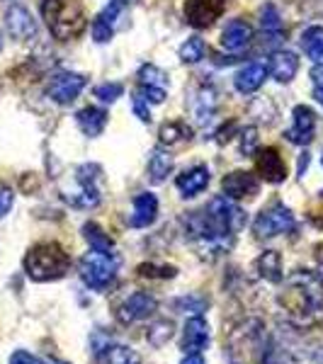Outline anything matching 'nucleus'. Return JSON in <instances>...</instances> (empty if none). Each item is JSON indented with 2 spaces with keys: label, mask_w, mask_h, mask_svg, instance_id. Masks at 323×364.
I'll return each mask as SVG.
<instances>
[{
  "label": "nucleus",
  "mask_w": 323,
  "mask_h": 364,
  "mask_svg": "<svg viewBox=\"0 0 323 364\" xmlns=\"http://www.w3.org/2000/svg\"><path fill=\"white\" fill-rule=\"evenodd\" d=\"M226 0H187L185 20L195 29H207L224 15Z\"/></svg>",
  "instance_id": "9"
},
{
  "label": "nucleus",
  "mask_w": 323,
  "mask_h": 364,
  "mask_svg": "<svg viewBox=\"0 0 323 364\" xmlns=\"http://www.w3.org/2000/svg\"><path fill=\"white\" fill-rule=\"evenodd\" d=\"M221 190L224 197L228 199H243V197H253L260 190V182L253 173H245V170H233L221 180Z\"/></svg>",
  "instance_id": "14"
},
{
  "label": "nucleus",
  "mask_w": 323,
  "mask_h": 364,
  "mask_svg": "<svg viewBox=\"0 0 323 364\" xmlns=\"http://www.w3.org/2000/svg\"><path fill=\"white\" fill-rule=\"evenodd\" d=\"M175 185H178V190H180V195H183V197H195L202 190H207L209 168L207 166H195V168L185 170L183 175H178Z\"/></svg>",
  "instance_id": "20"
},
{
  "label": "nucleus",
  "mask_w": 323,
  "mask_h": 364,
  "mask_svg": "<svg viewBox=\"0 0 323 364\" xmlns=\"http://www.w3.org/2000/svg\"><path fill=\"white\" fill-rule=\"evenodd\" d=\"M299 70V58L292 51H275L272 58H270V68L268 73L272 75L277 83H292V78Z\"/></svg>",
  "instance_id": "21"
},
{
  "label": "nucleus",
  "mask_w": 323,
  "mask_h": 364,
  "mask_svg": "<svg viewBox=\"0 0 323 364\" xmlns=\"http://www.w3.org/2000/svg\"><path fill=\"white\" fill-rule=\"evenodd\" d=\"M173 173V156L166 154V151H154V156L149 158V178L151 182H163L168 175Z\"/></svg>",
  "instance_id": "27"
},
{
  "label": "nucleus",
  "mask_w": 323,
  "mask_h": 364,
  "mask_svg": "<svg viewBox=\"0 0 323 364\" xmlns=\"http://www.w3.org/2000/svg\"><path fill=\"white\" fill-rule=\"evenodd\" d=\"M260 27H263V32H268V34H280L282 32L280 10L275 8L272 3H268L265 8L260 10Z\"/></svg>",
  "instance_id": "30"
},
{
  "label": "nucleus",
  "mask_w": 323,
  "mask_h": 364,
  "mask_svg": "<svg viewBox=\"0 0 323 364\" xmlns=\"http://www.w3.org/2000/svg\"><path fill=\"white\" fill-rule=\"evenodd\" d=\"M122 92H125V87H122L120 83H102L95 87V97L100 100V102H117V100L122 97Z\"/></svg>",
  "instance_id": "34"
},
{
  "label": "nucleus",
  "mask_w": 323,
  "mask_h": 364,
  "mask_svg": "<svg viewBox=\"0 0 323 364\" xmlns=\"http://www.w3.org/2000/svg\"><path fill=\"white\" fill-rule=\"evenodd\" d=\"M255 146H258V129L245 127L243 132H240V154H245V156L255 154Z\"/></svg>",
  "instance_id": "36"
},
{
  "label": "nucleus",
  "mask_w": 323,
  "mask_h": 364,
  "mask_svg": "<svg viewBox=\"0 0 323 364\" xmlns=\"http://www.w3.org/2000/svg\"><path fill=\"white\" fill-rule=\"evenodd\" d=\"M255 269H258V274H260L263 279L272 282V284L282 282V257H280V252L277 250H265L255 260Z\"/></svg>",
  "instance_id": "23"
},
{
  "label": "nucleus",
  "mask_w": 323,
  "mask_h": 364,
  "mask_svg": "<svg viewBox=\"0 0 323 364\" xmlns=\"http://www.w3.org/2000/svg\"><path fill=\"white\" fill-rule=\"evenodd\" d=\"M139 90L137 95L151 105H161L168 95V73L161 70L156 63H144L139 68Z\"/></svg>",
  "instance_id": "7"
},
{
  "label": "nucleus",
  "mask_w": 323,
  "mask_h": 364,
  "mask_svg": "<svg viewBox=\"0 0 323 364\" xmlns=\"http://www.w3.org/2000/svg\"><path fill=\"white\" fill-rule=\"evenodd\" d=\"M85 75L70 73V70H61V73L51 75L49 85H46V95H49L58 105H70L75 97L83 92L85 87Z\"/></svg>",
  "instance_id": "8"
},
{
  "label": "nucleus",
  "mask_w": 323,
  "mask_h": 364,
  "mask_svg": "<svg viewBox=\"0 0 323 364\" xmlns=\"http://www.w3.org/2000/svg\"><path fill=\"white\" fill-rule=\"evenodd\" d=\"M122 10H125V3H122V0H112V3L95 17V22H92V39H95L97 44H105L112 39L117 17H120Z\"/></svg>",
  "instance_id": "17"
},
{
  "label": "nucleus",
  "mask_w": 323,
  "mask_h": 364,
  "mask_svg": "<svg viewBox=\"0 0 323 364\" xmlns=\"http://www.w3.org/2000/svg\"><path fill=\"white\" fill-rule=\"evenodd\" d=\"M83 236L85 240L90 243L92 250H100V252H115V240L107 236V233L100 228L95 221H90V224L83 226Z\"/></svg>",
  "instance_id": "28"
},
{
  "label": "nucleus",
  "mask_w": 323,
  "mask_h": 364,
  "mask_svg": "<svg viewBox=\"0 0 323 364\" xmlns=\"http://www.w3.org/2000/svg\"><path fill=\"white\" fill-rule=\"evenodd\" d=\"M302 46L314 63H323V27L314 25L302 34Z\"/></svg>",
  "instance_id": "26"
},
{
  "label": "nucleus",
  "mask_w": 323,
  "mask_h": 364,
  "mask_svg": "<svg viewBox=\"0 0 323 364\" xmlns=\"http://www.w3.org/2000/svg\"><path fill=\"white\" fill-rule=\"evenodd\" d=\"M146 338H149V343L154 345V348H163V345L173 338V323H170V321L154 323V326H151V331L146 333Z\"/></svg>",
  "instance_id": "31"
},
{
  "label": "nucleus",
  "mask_w": 323,
  "mask_h": 364,
  "mask_svg": "<svg viewBox=\"0 0 323 364\" xmlns=\"http://www.w3.org/2000/svg\"><path fill=\"white\" fill-rule=\"evenodd\" d=\"M175 272H178V269L173 265H154V262L139 265V274L149 279H170V277H175Z\"/></svg>",
  "instance_id": "33"
},
{
  "label": "nucleus",
  "mask_w": 323,
  "mask_h": 364,
  "mask_svg": "<svg viewBox=\"0 0 323 364\" xmlns=\"http://www.w3.org/2000/svg\"><path fill=\"white\" fill-rule=\"evenodd\" d=\"M265 78H268V66H265V63L250 61L236 73L233 85H236V90L240 92V95H250V92L260 90L263 83H265Z\"/></svg>",
  "instance_id": "16"
},
{
  "label": "nucleus",
  "mask_w": 323,
  "mask_h": 364,
  "mask_svg": "<svg viewBox=\"0 0 323 364\" xmlns=\"http://www.w3.org/2000/svg\"><path fill=\"white\" fill-rule=\"evenodd\" d=\"M175 309L178 311H183V314H202L204 309H207V301H204L202 296H180V299H175Z\"/></svg>",
  "instance_id": "35"
},
{
  "label": "nucleus",
  "mask_w": 323,
  "mask_h": 364,
  "mask_svg": "<svg viewBox=\"0 0 323 364\" xmlns=\"http://www.w3.org/2000/svg\"><path fill=\"white\" fill-rule=\"evenodd\" d=\"M321 166H323V154H321Z\"/></svg>",
  "instance_id": "45"
},
{
  "label": "nucleus",
  "mask_w": 323,
  "mask_h": 364,
  "mask_svg": "<svg viewBox=\"0 0 323 364\" xmlns=\"http://www.w3.org/2000/svg\"><path fill=\"white\" fill-rule=\"evenodd\" d=\"M314 132H316V114L314 109L307 107V105H297L295 107V124L292 129H287V141L297 146H309L314 141Z\"/></svg>",
  "instance_id": "11"
},
{
  "label": "nucleus",
  "mask_w": 323,
  "mask_h": 364,
  "mask_svg": "<svg viewBox=\"0 0 323 364\" xmlns=\"http://www.w3.org/2000/svg\"><path fill=\"white\" fill-rule=\"evenodd\" d=\"M42 17L49 32L61 42L80 37L88 27L83 0H42Z\"/></svg>",
  "instance_id": "2"
},
{
  "label": "nucleus",
  "mask_w": 323,
  "mask_h": 364,
  "mask_svg": "<svg viewBox=\"0 0 323 364\" xmlns=\"http://www.w3.org/2000/svg\"><path fill=\"white\" fill-rule=\"evenodd\" d=\"M311 78H314L316 87H323V66L321 63H316L314 70H311Z\"/></svg>",
  "instance_id": "40"
},
{
  "label": "nucleus",
  "mask_w": 323,
  "mask_h": 364,
  "mask_svg": "<svg viewBox=\"0 0 323 364\" xmlns=\"http://www.w3.org/2000/svg\"><path fill=\"white\" fill-rule=\"evenodd\" d=\"M192 136V129L185 124V122H166V124L161 127V132H158V139H161L163 146H178V144H185V141H190Z\"/></svg>",
  "instance_id": "25"
},
{
  "label": "nucleus",
  "mask_w": 323,
  "mask_h": 364,
  "mask_svg": "<svg viewBox=\"0 0 323 364\" xmlns=\"http://www.w3.org/2000/svg\"><path fill=\"white\" fill-rule=\"evenodd\" d=\"M216 112V90L214 87H202L195 97V117L199 124H209Z\"/></svg>",
  "instance_id": "24"
},
{
  "label": "nucleus",
  "mask_w": 323,
  "mask_h": 364,
  "mask_svg": "<svg viewBox=\"0 0 323 364\" xmlns=\"http://www.w3.org/2000/svg\"><path fill=\"white\" fill-rule=\"evenodd\" d=\"M44 364H63V362H44Z\"/></svg>",
  "instance_id": "44"
},
{
  "label": "nucleus",
  "mask_w": 323,
  "mask_h": 364,
  "mask_svg": "<svg viewBox=\"0 0 323 364\" xmlns=\"http://www.w3.org/2000/svg\"><path fill=\"white\" fill-rule=\"evenodd\" d=\"M314 100L319 105H323V87H316V90H314Z\"/></svg>",
  "instance_id": "43"
},
{
  "label": "nucleus",
  "mask_w": 323,
  "mask_h": 364,
  "mask_svg": "<svg viewBox=\"0 0 323 364\" xmlns=\"http://www.w3.org/2000/svg\"><path fill=\"white\" fill-rule=\"evenodd\" d=\"M107 364H141V357L132 348L115 345L107 350Z\"/></svg>",
  "instance_id": "32"
},
{
  "label": "nucleus",
  "mask_w": 323,
  "mask_h": 364,
  "mask_svg": "<svg viewBox=\"0 0 323 364\" xmlns=\"http://www.w3.org/2000/svg\"><path fill=\"white\" fill-rule=\"evenodd\" d=\"M158 216V199L151 192H141L134 197V211L129 216V226L134 228H146L156 221Z\"/></svg>",
  "instance_id": "18"
},
{
  "label": "nucleus",
  "mask_w": 323,
  "mask_h": 364,
  "mask_svg": "<svg viewBox=\"0 0 323 364\" xmlns=\"http://www.w3.org/2000/svg\"><path fill=\"white\" fill-rule=\"evenodd\" d=\"M204 51H207L204 39L202 37H190L183 46H180V61L183 63H199L204 58Z\"/></svg>",
  "instance_id": "29"
},
{
  "label": "nucleus",
  "mask_w": 323,
  "mask_h": 364,
  "mask_svg": "<svg viewBox=\"0 0 323 364\" xmlns=\"http://www.w3.org/2000/svg\"><path fill=\"white\" fill-rule=\"evenodd\" d=\"M292 228H295V214L280 202L263 209L253 224V231L258 238H272V236H280V233L292 231Z\"/></svg>",
  "instance_id": "6"
},
{
  "label": "nucleus",
  "mask_w": 323,
  "mask_h": 364,
  "mask_svg": "<svg viewBox=\"0 0 323 364\" xmlns=\"http://www.w3.org/2000/svg\"><path fill=\"white\" fill-rule=\"evenodd\" d=\"M156 309H158V301L149 294V291H134V294H129L125 301L120 304L117 318H120V323L129 326V323L146 321L149 316H154Z\"/></svg>",
  "instance_id": "10"
},
{
  "label": "nucleus",
  "mask_w": 323,
  "mask_h": 364,
  "mask_svg": "<svg viewBox=\"0 0 323 364\" xmlns=\"http://www.w3.org/2000/svg\"><path fill=\"white\" fill-rule=\"evenodd\" d=\"M13 204H15V192L10 187L0 185V219L13 209Z\"/></svg>",
  "instance_id": "37"
},
{
  "label": "nucleus",
  "mask_w": 323,
  "mask_h": 364,
  "mask_svg": "<svg viewBox=\"0 0 323 364\" xmlns=\"http://www.w3.org/2000/svg\"><path fill=\"white\" fill-rule=\"evenodd\" d=\"M253 39V27L248 25L245 20H231L221 32V46L226 51H240L250 44Z\"/></svg>",
  "instance_id": "19"
},
{
  "label": "nucleus",
  "mask_w": 323,
  "mask_h": 364,
  "mask_svg": "<svg viewBox=\"0 0 323 364\" xmlns=\"http://www.w3.org/2000/svg\"><path fill=\"white\" fill-rule=\"evenodd\" d=\"M255 166H258V173L265 182H272V185H280V182L287 180V166L282 161L280 151L268 146V149H260L255 151Z\"/></svg>",
  "instance_id": "13"
},
{
  "label": "nucleus",
  "mask_w": 323,
  "mask_h": 364,
  "mask_svg": "<svg viewBox=\"0 0 323 364\" xmlns=\"http://www.w3.org/2000/svg\"><path fill=\"white\" fill-rule=\"evenodd\" d=\"M97 175H100V166H80L75 170V180H78V187L75 190L66 192V199L73 207L80 209H95L100 204V190H97Z\"/></svg>",
  "instance_id": "5"
},
{
  "label": "nucleus",
  "mask_w": 323,
  "mask_h": 364,
  "mask_svg": "<svg viewBox=\"0 0 323 364\" xmlns=\"http://www.w3.org/2000/svg\"><path fill=\"white\" fill-rule=\"evenodd\" d=\"M207 345H209V323L202 316H192L185 323L183 345L180 348H183L185 355H199L202 350H207Z\"/></svg>",
  "instance_id": "15"
},
{
  "label": "nucleus",
  "mask_w": 323,
  "mask_h": 364,
  "mask_svg": "<svg viewBox=\"0 0 323 364\" xmlns=\"http://www.w3.org/2000/svg\"><path fill=\"white\" fill-rule=\"evenodd\" d=\"M75 122H78L80 132L92 139V136H100V134L105 132V127H107V112L100 107H83L75 114Z\"/></svg>",
  "instance_id": "22"
},
{
  "label": "nucleus",
  "mask_w": 323,
  "mask_h": 364,
  "mask_svg": "<svg viewBox=\"0 0 323 364\" xmlns=\"http://www.w3.org/2000/svg\"><path fill=\"white\" fill-rule=\"evenodd\" d=\"M134 114L139 117L141 122H144V124H149L151 122V112H149V102H146L144 97H134Z\"/></svg>",
  "instance_id": "38"
},
{
  "label": "nucleus",
  "mask_w": 323,
  "mask_h": 364,
  "mask_svg": "<svg viewBox=\"0 0 323 364\" xmlns=\"http://www.w3.org/2000/svg\"><path fill=\"white\" fill-rule=\"evenodd\" d=\"M10 364H42L34 355H29L25 350H17L13 357H10Z\"/></svg>",
  "instance_id": "39"
},
{
  "label": "nucleus",
  "mask_w": 323,
  "mask_h": 364,
  "mask_svg": "<svg viewBox=\"0 0 323 364\" xmlns=\"http://www.w3.org/2000/svg\"><path fill=\"white\" fill-rule=\"evenodd\" d=\"M0 46H3V44H0Z\"/></svg>",
  "instance_id": "47"
},
{
  "label": "nucleus",
  "mask_w": 323,
  "mask_h": 364,
  "mask_svg": "<svg viewBox=\"0 0 323 364\" xmlns=\"http://www.w3.org/2000/svg\"><path fill=\"white\" fill-rule=\"evenodd\" d=\"M180 364H207V362H204L202 355H187Z\"/></svg>",
  "instance_id": "42"
},
{
  "label": "nucleus",
  "mask_w": 323,
  "mask_h": 364,
  "mask_svg": "<svg viewBox=\"0 0 323 364\" xmlns=\"http://www.w3.org/2000/svg\"><path fill=\"white\" fill-rule=\"evenodd\" d=\"M5 29L17 42H27V39H32L37 34V25H34L32 15L22 5H10L5 10Z\"/></svg>",
  "instance_id": "12"
},
{
  "label": "nucleus",
  "mask_w": 323,
  "mask_h": 364,
  "mask_svg": "<svg viewBox=\"0 0 323 364\" xmlns=\"http://www.w3.org/2000/svg\"><path fill=\"white\" fill-rule=\"evenodd\" d=\"M68 269H70V257L58 243H39L25 257V272L34 282L61 279L66 277Z\"/></svg>",
  "instance_id": "3"
},
{
  "label": "nucleus",
  "mask_w": 323,
  "mask_h": 364,
  "mask_svg": "<svg viewBox=\"0 0 323 364\" xmlns=\"http://www.w3.org/2000/svg\"><path fill=\"white\" fill-rule=\"evenodd\" d=\"M122 3H129V0H122Z\"/></svg>",
  "instance_id": "46"
},
{
  "label": "nucleus",
  "mask_w": 323,
  "mask_h": 364,
  "mask_svg": "<svg viewBox=\"0 0 323 364\" xmlns=\"http://www.w3.org/2000/svg\"><path fill=\"white\" fill-rule=\"evenodd\" d=\"M117 269H120V257L115 252H85L78 262V272L80 279L85 282L90 289L95 291H105L117 277Z\"/></svg>",
  "instance_id": "4"
},
{
  "label": "nucleus",
  "mask_w": 323,
  "mask_h": 364,
  "mask_svg": "<svg viewBox=\"0 0 323 364\" xmlns=\"http://www.w3.org/2000/svg\"><path fill=\"white\" fill-rule=\"evenodd\" d=\"M280 304L287 316L302 326L319 321L323 316V277L311 269H297L287 277Z\"/></svg>",
  "instance_id": "1"
},
{
  "label": "nucleus",
  "mask_w": 323,
  "mask_h": 364,
  "mask_svg": "<svg viewBox=\"0 0 323 364\" xmlns=\"http://www.w3.org/2000/svg\"><path fill=\"white\" fill-rule=\"evenodd\" d=\"M309 161H311L309 154H302V156H299V175H302V178H304V173H307V168H309Z\"/></svg>",
  "instance_id": "41"
}]
</instances>
